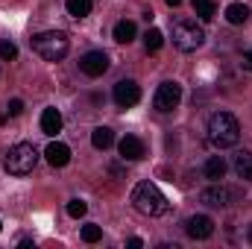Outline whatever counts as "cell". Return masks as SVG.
<instances>
[{"label": "cell", "mask_w": 252, "mask_h": 249, "mask_svg": "<svg viewBox=\"0 0 252 249\" xmlns=\"http://www.w3.org/2000/svg\"><path fill=\"white\" fill-rule=\"evenodd\" d=\"M185 229H188V235L193 238V241H205V238H211V235H214V220H211V217H205V214H193Z\"/></svg>", "instance_id": "30bf717a"}, {"label": "cell", "mask_w": 252, "mask_h": 249, "mask_svg": "<svg viewBox=\"0 0 252 249\" xmlns=\"http://www.w3.org/2000/svg\"><path fill=\"white\" fill-rule=\"evenodd\" d=\"M0 229H3V223H0Z\"/></svg>", "instance_id": "f1b7e54d"}, {"label": "cell", "mask_w": 252, "mask_h": 249, "mask_svg": "<svg viewBox=\"0 0 252 249\" xmlns=\"http://www.w3.org/2000/svg\"><path fill=\"white\" fill-rule=\"evenodd\" d=\"M21 112H24V103H21V100H12V103L6 106V115H9V118H18Z\"/></svg>", "instance_id": "d4e9b609"}, {"label": "cell", "mask_w": 252, "mask_h": 249, "mask_svg": "<svg viewBox=\"0 0 252 249\" xmlns=\"http://www.w3.org/2000/svg\"><path fill=\"white\" fill-rule=\"evenodd\" d=\"M238 138H241V124H238L235 115H229V112H214L211 115V121H208V141H211V147L229 150V147L238 144Z\"/></svg>", "instance_id": "6da1fadb"}, {"label": "cell", "mask_w": 252, "mask_h": 249, "mask_svg": "<svg viewBox=\"0 0 252 249\" xmlns=\"http://www.w3.org/2000/svg\"><path fill=\"white\" fill-rule=\"evenodd\" d=\"M132 205L141 214H147V217H161L167 211L164 193L158 190V185H153V182H138L135 185V190H132Z\"/></svg>", "instance_id": "7a4b0ae2"}, {"label": "cell", "mask_w": 252, "mask_h": 249, "mask_svg": "<svg viewBox=\"0 0 252 249\" xmlns=\"http://www.w3.org/2000/svg\"><path fill=\"white\" fill-rule=\"evenodd\" d=\"M235 173H238V179H244V182H250L252 185V153H238L235 156Z\"/></svg>", "instance_id": "9a60e30c"}, {"label": "cell", "mask_w": 252, "mask_h": 249, "mask_svg": "<svg viewBox=\"0 0 252 249\" xmlns=\"http://www.w3.org/2000/svg\"><path fill=\"white\" fill-rule=\"evenodd\" d=\"M164 3H167V6H179L182 0H164Z\"/></svg>", "instance_id": "4316f807"}, {"label": "cell", "mask_w": 252, "mask_h": 249, "mask_svg": "<svg viewBox=\"0 0 252 249\" xmlns=\"http://www.w3.org/2000/svg\"><path fill=\"white\" fill-rule=\"evenodd\" d=\"M67 15H73V18L91 15V0H67Z\"/></svg>", "instance_id": "ffe728a7"}, {"label": "cell", "mask_w": 252, "mask_h": 249, "mask_svg": "<svg viewBox=\"0 0 252 249\" xmlns=\"http://www.w3.org/2000/svg\"><path fill=\"white\" fill-rule=\"evenodd\" d=\"M91 144H94V150H109V147L115 144V132H112L109 126H97V129L91 132Z\"/></svg>", "instance_id": "e0dca14e"}, {"label": "cell", "mask_w": 252, "mask_h": 249, "mask_svg": "<svg viewBox=\"0 0 252 249\" xmlns=\"http://www.w3.org/2000/svg\"><path fill=\"white\" fill-rule=\"evenodd\" d=\"M202 173H205V179H211V182H220V179L226 176V161H223V156H211V158L205 161Z\"/></svg>", "instance_id": "5bb4252c"}, {"label": "cell", "mask_w": 252, "mask_h": 249, "mask_svg": "<svg viewBox=\"0 0 252 249\" xmlns=\"http://www.w3.org/2000/svg\"><path fill=\"white\" fill-rule=\"evenodd\" d=\"M161 44H164V35H161L158 30H147V35H144V47H147L150 53H156Z\"/></svg>", "instance_id": "44dd1931"}, {"label": "cell", "mask_w": 252, "mask_h": 249, "mask_svg": "<svg viewBox=\"0 0 252 249\" xmlns=\"http://www.w3.org/2000/svg\"><path fill=\"white\" fill-rule=\"evenodd\" d=\"M44 156H47V161H50L53 167H64V164L70 161V147L62 144V141H50L47 150H44Z\"/></svg>", "instance_id": "7c38bea8"}, {"label": "cell", "mask_w": 252, "mask_h": 249, "mask_svg": "<svg viewBox=\"0 0 252 249\" xmlns=\"http://www.w3.org/2000/svg\"><path fill=\"white\" fill-rule=\"evenodd\" d=\"M41 132H44V135H50V138L62 132V112H59V109H53V106H50V109H44V112H41Z\"/></svg>", "instance_id": "4fadbf2b"}, {"label": "cell", "mask_w": 252, "mask_h": 249, "mask_svg": "<svg viewBox=\"0 0 252 249\" xmlns=\"http://www.w3.org/2000/svg\"><path fill=\"white\" fill-rule=\"evenodd\" d=\"M138 100H141V88H138L135 79H121V82L115 85V103H118L121 109H132Z\"/></svg>", "instance_id": "9c48e42d"}, {"label": "cell", "mask_w": 252, "mask_h": 249, "mask_svg": "<svg viewBox=\"0 0 252 249\" xmlns=\"http://www.w3.org/2000/svg\"><path fill=\"white\" fill-rule=\"evenodd\" d=\"M247 238H250V244H252V226H250V232H247Z\"/></svg>", "instance_id": "83f0119b"}, {"label": "cell", "mask_w": 252, "mask_h": 249, "mask_svg": "<svg viewBox=\"0 0 252 249\" xmlns=\"http://www.w3.org/2000/svg\"><path fill=\"white\" fill-rule=\"evenodd\" d=\"M109 53H103V50H88L82 59H79V70L85 73V76H103L106 70H109Z\"/></svg>", "instance_id": "ba28073f"}, {"label": "cell", "mask_w": 252, "mask_h": 249, "mask_svg": "<svg viewBox=\"0 0 252 249\" xmlns=\"http://www.w3.org/2000/svg\"><path fill=\"white\" fill-rule=\"evenodd\" d=\"M135 24L132 21H118L115 24V41L118 44H129V41H135Z\"/></svg>", "instance_id": "ac0fdd59"}, {"label": "cell", "mask_w": 252, "mask_h": 249, "mask_svg": "<svg viewBox=\"0 0 252 249\" xmlns=\"http://www.w3.org/2000/svg\"><path fill=\"white\" fill-rule=\"evenodd\" d=\"M241 62H244L247 70H252V47H250V50H244V59H241Z\"/></svg>", "instance_id": "484cf974"}, {"label": "cell", "mask_w": 252, "mask_h": 249, "mask_svg": "<svg viewBox=\"0 0 252 249\" xmlns=\"http://www.w3.org/2000/svg\"><path fill=\"white\" fill-rule=\"evenodd\" d=\"M85 211H88V205H85L82 199H70V202H67V214H70V217H76V220H79Z\"/></svg>", "instance_id": "cb8c5ba5"}, {"label": "cell", "mask_w": 252, "mask_h": 249, "mask_svg": "<svg viewBox=\"0 0 252 249\" xmlns=\"http://www.w3.org/2000/svg\"><path fill=\"white\" fill-rule=\"evenodd\" d=\"M202 41H205V32H202V27H199L196 21H179V24L173 27V47H176V50L193 53V50L202 47Z\"/></svg>", "instance_id": "5b68a950"}, {"label": "cell", "mask_w": 252, "mask_h": 249, "mask_svg": "<svg viewBox=\"0 0 252 249\" xmlns=\"http://www.w3.org/2000/svg\"><path fill=\"white\" fill-rule=\"evenodd\" d=\"M121 156H124L126 161H141V158L147 156L144 141H141V138H135V135H126V138H121Z\"/></svg>", "instance_id": "8fae6325"}, {"label": "cell", "mask_w": 252, "mask_h": 249, "mask_svg": "<svg viewBox=\"0 0 252 249\" xmlns=\"http://www.w3.org/2000/svg\"><path fill=\"white\" fill-rule=\"evenodd\" d=\"M226 21H229L232 27L247 24V21H250V6H247V3H232V6H226Z\"/></svg>", "instance_id": "2e32d148"}, {"label": "cell", "mask_w": 252, "mask_h": 249, "mask_svg": "<svg viewBox=\"0 0 252 249\" xmlns=\"http://www.w3.org/2000/svg\"><path fill=\"white\" fill-rule=\"evenodd\" d=\"M32 50H35L41 59H47V62H59V59L67 56L70 41H67L64 32L50 30V32H38V35H32Z\"/></svg>", "instance_id": "3957f363"}, {"label": "cell", "mask_w": 252, "mask_h": 249, "mask_svg": "<svg viewBox=\"0 0 252 249\" xmlns=\"http://www.w3.org/2000/svg\"><path fill=\"white\" fill-rule=\"evenodd\" d=\"M199 199L205 202V205H211V208H226V205H232L235 199H238V193L232 190V187L220 185V182H214L211 187H205L202 193H199Z\"/></svg>", "instance_id": "52a82bcc"}, {"label": "cell", "mask_w": 252, "mask_h": 249, "mask_svg": "<svg viewBox=\"0 0 252 249\" xmlns=\"http://www.w3.org/2000/svg\"><path fill=\"white\" fill-rule=\"evenodd\" d=\"M193 12L199 15V21H211L217 15V6L214 0H193Z\"/></svg>", "instance_id": "d6986e66"}, {"label": "cell", "mask_w": 252, "mask_h": 249, "mask_svg": "<svg viewBox=\"0 0 252 249\" xmlns=\"http://www.w3.org/2000/svg\"><path fill=\"white\" fill-rule=\"evenodd\" d=\"M179 100H182V85H179V82H161V85L156 88L153 106L167 115V112H173V109L179 106Z\"/></svg>", "instance_id": "8992f818"}, {"label": "cell", "mask_w": 252, "mask_h": 249, "mask_svg": "<svg viewBox=\"0 0 252 249\" xmlns=\"http://www.w3.org/2000/svg\"><path fill=\"white\" fill-rule=\"evenodd\" d=\"M15 56H18V47H15L12 41L3 38V41H0V59H3V62H12Z\"/></svg>", "instance_id": "603a6c76"}, {"label": "cell", "mask_w": 252, "mask_h": 249, "mask_svg": "<svg viewBox=\"0 0 252 249\" xmlns=\"http://www.w3.org/2000/svg\"><path fill=\"white\" fill-rule=\"evenodd\" d=\"M35 164H38V150L32 144H15V147H9L6 161H3L6 173H12V176H27V173L35 170Z\"/></svg>", "instance_id": "277c9868"}, {"label": "cell", "mask_w": 252, "mask_h": 249, "mask_svg": "<svg viewBox=\"0 0 252 249\" xmlns=\"http://www.w3.org/2000/svg\"><path fill=\"white\" fill-rule=\"evenodd\" d=\"M100 238H103V229H100V226H94V223L82 226V241H85V244H97Z\"/></svg>", "instance_id": "7402d4cb"}]
</instances>
